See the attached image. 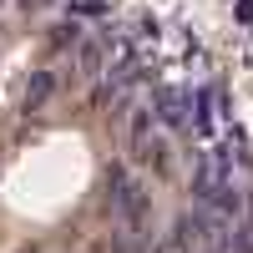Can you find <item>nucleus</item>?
<instances>
[{
  "label": "nucleus",
  "mask_w": 253,
  "mask_h": 253,
  "mask_svg": "<svg viewBox=\"0 0 253 253\" xmlns=\"http://www.w3.org/2000/svg\"><path fill=\"white\" fill-rule=\"evenodd\" d=\"M51 91H56V76H51V71H36V76L26 81V112L46 107V101H51Z\"/></svg>",
  "instance_id": "f257e3e1"
},
{
  "label": "nucleus",
  "mask_w": 253,
  "mask_h": 253,
  "mask_svg": "<svg viewBox=\"0 0 253 253\" xmlns=\"http://www.w3.org/2000/svg\"><path fill=\"white\" fill-rule=\"evenodd\" d=\"M157 112L172 122V126H182V122H187V107H182V96H177V91H162V96H157Z\"/></svg>",
  "instance_id": "f03ea898"
},
{
  "label": "nucleus",
  "mask_w": 253,
  "mask_h": 253,
  "mask_svg": "<svg viewBox=\"0 0 253 253\" xmlns=\"http://www.w3.org/2000/svg\"><path fill=\"white\" fill-rule=\"evenodd\" d=\"M81 71H101V46H81Z\"/></svg>",
  "instance_id": "7ed1b4c3"
}]
</instances>
